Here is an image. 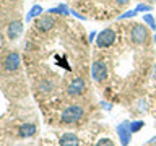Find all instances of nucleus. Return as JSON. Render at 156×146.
Listing matches in <instances>:
<instances>
[{
  "label": "nucleus",
  "instance_id": "obj_1",
  "mask_svg": "<svg viewBox=\"0 0 156 146\" xmlns=\"http://www.w3.org/2000/svg\"><path fill=\"white\" fill-rule=\"evenodd\" d=\"M83 117V107L78 106V104H72L65 107V110L62 112L60 115V122L65 125H72V123H76V122H80Z\"/></svg>",
  "mask_w": 156,
  "mask_h": 146
},
{
  "label": "nucleus",
  "instance_id": "obj_2",
  "mask_svg": "<svg viewBox=\"0 0 156 146\" xmlns=\"http://www.w3.org/2000/svg\"><path fill=\"white\" fill-rule=\"evenodd\" d=\"M130 39H132L133 44H136V46H143V44H146L148 39H150L148 28H146L145 24H140V23L133 24L132 29H130Z\"/></svg>",
  "mask_w": 156,
  "mask_h": 146
},
{
  "label": "nucleus",
  "instance_id": "obj_3",
  "mask_svg": "<svg viewBox=\"0 0 156 146\" xmlns=\"http://www.w3.org/2000/svg\"><path fill=\"white\" fill-rule=\"evenodd\" d=\"M115 39H117V34H115L114 29L106 28V29H102L101 33H98L94 42H96V46L99 49H107V47H111L112 44L115 42Z\"/></svg>",
  "mask_w": 156,
  "mask_h": 146
},
{
  "label": "nucleus",
  "instance_id": "obj_4",
  "mask_svg": "<svg viewBox=\"0 0 156 146\" xmlns=\"http://www.w3.org/2000/svg\"><path fill=\"white\" fill-rule=\"evenodd\" d=\"M117 136H119V141L122 146H129L130 140H132V130H130V122L129 120H124L117 125Z\"/></svg>",
  "mask_w": 156,
  "mask_h": 146
},
{
  "label": "nucleus",
  "instance_id": "obj_5",
  "mask_svg": "<svg viewBox=\"0 0 156 146\" xmlns=\"http://www.w3.org/2000/svg\"><path fill=\"white\" fill-rule=\"evenodd\" d=\"M20 65H21V57H20L18 52H10V54H7V57L3 58V70L5 71L13 73L20 68Z\"/></svg>",
  "mask_w": 156,
  "mask_h": 146
},
{
  "label": "nucleus",
  "instance_id": "obj_6",
  "mask_svg": "<svg viewBox=\"0 0 156 146\" xmlns=\"http://www.w3.org/2000/svg\"><path fill=\"white\" fill-rule=\"evenodd\" d=\"M54 26H55V19L52 18V15H41V16H37L36 23H34V28L39 33H47Z\"/></svg>",
  "mask_w": 156,
  "mask_h": 146
},
{
  "label": "nucleus",
  "instance_id": "obj_7",
  "mask_svg": "<svg viewBox=\"0 0 156 146\" xmlns=\"http://www.w3.org/2000/svg\"><path fill=\"white\" fill-rule=\"evenodd\" d=\"M91 78L94 81H104L107 78V67L104 62L98 60V62H93L91 63Z\"/></svg>",
  "mask_w": 156,
  "mask_h": 146
},
{
  "label": "nucleus",
  "instance_id": "obj_8",
  "mask_svg": "<svg viewBox=\"0 0 156 146\" xmlns=\"http://www.w3.org/2000/svg\"><path fill=\"white\" fill-rule=\"evenodd\" d=\"M85 89H86V85L83 81V78H73L67 88V94L72 97H76V96H81L85 92Z\"/></svg>",
  "mask_w": 156,
  "mask_h": 146
},
{
  "label": "nucleus",
  "instance_id": "obj_9",
  "mask_svg": "<svg viewBox=\"0 0 156 146\" xmlns=\"http://www.w3.org/2000/svg\"><path fill=\"white\" fill-rule=\"evenodd\" d=\"M23 33V21H20V19H15V21H12L8 24V29H7V36L8 39H16L21 36Z\"/></svg>",
  "mask_w": 156,
  "mask_h": 146
},
{
  "label": "nucleus",
  "instance_id": "obj_10",
  "mask_svg": "<svg viewBox=\"0 0 156 146\" xmlns=\"http://www.w3.org/2000/svg\"><path fill=\"white\" fill-rule=\"evenodd\" d=\"M58 144L60 146H80V138L75 133H63L58 140Z\"/></svg>",
  "mask_w": 156,
  "mask_h": 146
},
{
  "label": "nucleus",
  "instance_id": "obj_11",
  "mask_svg": "<svg viewBox=\"0 0 156 146\" xmlns=\"http://www.w3.org/2000/svg\"><path fill=\"white\" fill-rule=\"evenodd\" d=\"M34 133H36V125L34 123H23L18 128V135L21 136V138H29V136H33Z\"/></svg>",
  "mask_w": 156,
  "mask_h": 146
},
{
  "label": "nucleus",
  "instance_id": "obj_12",
  "mask_svg": "<svg viewBox=\"0 0 156 146\" xmlns=\"http://www.w3.org/2000/svg\"><path fill=\"white\" fill-rule=\"evenodd\" d=\"M42 12H44V10H42L41 5H33L31 10H29L28 15H26V23L31 21V19H34V18H37V16H41Z\"/></svg>",
  "mask_w": 156,
  "mask_h": 146
},
{
  "label": "nucleus",
  "instance_id": "obj_13",
  "mask_svg": "<svg viewBox=\"0 0 156 146\" xmlns=\"http://www.w3.org/2000/svg\"><path fill=\"white\" fill-rule=\"evenodd\" d=\"M47 13H55V15H70V8L65 3H58L57 7H52L47 10Z\"/></svg>",
  "mask_w": 156,
  "mask_h": 146
},
{
  "label": "nucleus",
  "instance_id": "obj_14",
  "mask_svg": "<svg viewBox=\"0 0 156 146\" xmlns=\"http://www.w3.org/2000/svg\"><path fill=\"white\" fill-rule=\"evenodd\" d=\"M143 23L148 28H151V29H154V31H156V19H154V16L151 13H145L143 15Z\"/></svg>",
  "mask_w": 156,
  "mask_h": 146
},
{
  "label": "nucleus",
  "instance_id": "obj_15",
  "mask_svg": "<svg viewBox=\"0 0 156 146\" xmlns=\"http://www.w3.org/2000/svg\"><path fill=\"white\" fill-rule=\"evenodd\" d=\"M143 127H145V122L143 120H133V122H130L132 133H138L140 130H143Z\"/></svg>",
  "mask_w": 156,
  "mask_h": 146
},
{
  "label": "nucleus",
  "instance_id": "obj_16",
  "mask_svg": "<svg viewBox=\"0 0 156 146\" xmlns=\"http://www.w3.org/2000/svg\"><path fill=\"white\" fill-rule=\"evenodd\" d=\"M136 15H138V13L135 12V8H133V10H127L125 13L119 15V16H117V19H119V21H120V19H127V18H135Z\"/></svg>",
  "mask_w": 156,
  "mask_h": 146
},
{
  "label": "nucleus",
  "instance_id": "obj_17",
  "mask_svg": "<svg viewBox=\"0 0 156 146\" xmlns=\"http://www.w3.org/2000/svg\"><path fill=\"white\" fill-rule=\"evenodd\" d=\"M135 12L136 13H143V12H151V7L150 5H146V3H138L135 7Z\"/></svg>",
  "mask_w": 156,
  "mask_h": 146
},
{
  "label": "nucleus",
  "instance_id": "obj_18",
  "mask_svg": "<svg viewBox=\"0 0 156 146\" xmlns=\"http://www.w3.org/2000/svg\"><path fill=\"white\" fill-rule=\"evenodd\" d=\"M96 146H115V144H114V141H112L111 138H101L96 143Z\"/></svg>",
  "mask_w": 156,
  "mask_h": 146
},
{
  "label": "nucleus",
  "instance_id": "obj_19",
  "mask_svg": "<svg viewBox=\"0 0 156 146\" xmlns=\"http://www.w3.org/2000/svg\"><path fill=\"white\" fill-rule=\"evenodd\" d=\"M96 36H98V33H94V31H91V33H90V36H88V41H90V42H93V41H96Z\"/></svg>",
  "mask_w": 156,
  "mask_h": 146
},
{
  "label": "nucleus",
  "instance_id": "obj_20",
  "mask_svg": "<svg viewBox=\"0 0 156 146\" xmlns=\"http://www.w3.org/2000/svg\"><path fill=\"white\" fill-rule=\"evenodd\" d=\"M70 15H73V16H76V18H80V19H86L83 15H80L78 12H75V10H70Z\"/></svg>",
  "mask_w": 156,
  "mask_h": 146
},
{
  "label": "nucleus",
  "instance_id": "obj_21",
  "mask_svg": "<svg viewBox=\"0 0 156 146\" xmlns=\"http://www.w3.org/2000/svg\"><path fill=\"white\" fill-rule=\"evenodd\" d=\"M117 5H120V7H125V5H129L130 3V0H115Z\"/></svg>",
  "mask_w": 156,
  "mask_h": 146
},
{
  "label": "nucleus",
  "instance_id": "obj_22",
  "mask_svg": "<svg viewBox=\"0 0 156 146\" xmlns=\"http://www.w3.org/2000/svg\"><path fill=\"white\" fill-rule=\"evenodd\" d=\"M102 107H106V109H107V110H109V109H111V106H109V104H107V102H102Z\"/></svg>",
  "mask_w": 156,
  "mask_h": 146
},
{
  "label": "nucleus",
  "instance_id": "obj_23",
  "mask_svg": "<svg viewBox=\"0 0 156 146\" xmlns=\"http://www.w3.org/2000/svg\"><path fill=\"white\" fill-rule=\"evenodd\" d=\"M153 41H154V44H156V34H154V36H153Z\"/></svg>",
  "mask_w": 156,
  "mask_h": 146
},
{
  "label": "nucleus",
  "instance_id": "obj_24",
  "mask_svg": "<svg viewBox=\"0 0 156 146\" xmlns=\"http://www.w3.org/2000/svg\"><path fill=\"white\" fill-rule=\"evenodd\" d=\"M151 146H156V138H154V143H153V144H151Z\"/></svg>",
  "mask_w": 156,
  "mask_h": 146
}]
</instances>
